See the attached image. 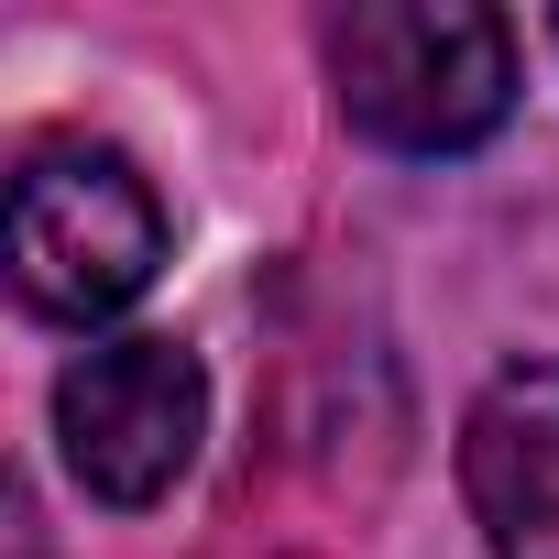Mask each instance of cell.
Returning <instances> with one entry per match:
<instances>
[{
  "instance_id": "cell-1",
  "label": "cell",
  "mask_w": 559,
  "mask_h": 559,
  "mask_svg": "<svg viewBox=\"0 0 559 559\" xmlns=\"http://www.w3.org/2000/svg\"><path fill=\"white\" fill-rule=\"evenodd\" d=\"M330 88L384 154H472L515 110V34L472 0H362L330 23Z\"/></svg>"
},
{
  "instance_id": "cell-2",
  "label": "cell",
  "mask_w": 559,
  "mask_h": 559,
  "mask_svg": "<svg viewBox=\"0 0 559 559\" xmlns=\"http://www.w3.org/2000/svg\"><path fill=\"white\" fill-rule=\"evenodd\" d=\"M165 263V198L110 143H56L12 176V286L45 319H121Z\"/></svg>"
},
{
  "instance_id": "cell-3",
  "label": "cell",
  "mask_w": 559,
  "mask_h": 559,
  "mask_svg": "<svg viewBox=\"0 0 559 559\" xmlns=\"http://www.w3.org/2000/svg\"><path fill=\"white\" fill-rule=\"evenodd\" d=\"M198 428H209V373H198V352H176V341H99V352H78L67 384H56L67 472H78L99 504H154V493H176V472L198 461Z\"/></svg>"
},
{
  "instance_id": "cell-4",
  "label": "cell",
  "mask_w": 559,
  "mask_h": 559,
  "mask_svg": "<svg viewBox=\"0 0 559 559\" xmlns=\"http://www.w3.org/2000/svg\"><path fill=\"white\" fill-rule=\"evenodd\" d=\"M461 483L493 559H559V362H504L472 395Z\"/></svg>"
},
{
  "instance_id": "cell-5",
  "label": "cell",
  "mask_w": 559,
  "mask_h": 559,
  "mask_svg": "<svg viewBox=\"0 0 559 559\" xmlns=\"http://www.w3.org/2000/svg\"><path fill=\"white\" fill-rule=\"evenodd\" d=\"M548 45H559V23H548Z\"/></svg>"
}]
</instances>
